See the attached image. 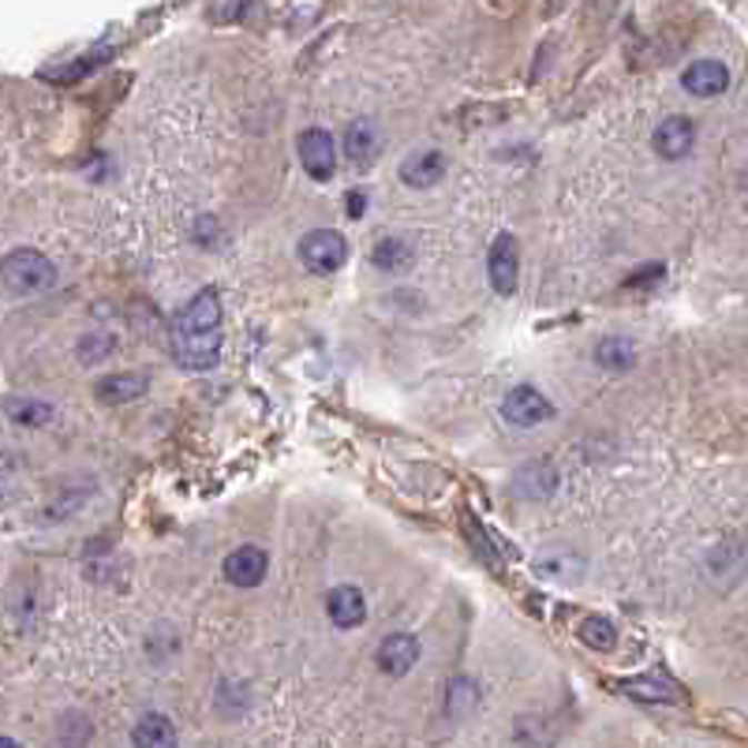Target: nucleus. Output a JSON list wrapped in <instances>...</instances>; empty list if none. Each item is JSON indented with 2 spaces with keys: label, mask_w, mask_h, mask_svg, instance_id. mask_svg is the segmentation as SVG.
Returning a JSON list of instances; mask_svg holds the SVG:
<instances>
[{
  "label": "nucleus",
  "mask_w": 748,
  "mask_h": 748,
  "mask_svg": "<svg viewBox=\"0 0 748 748\" xmlns=\"http://www.w3.org/2000/svg\"><path fill=\"white\" fill-rule=\"evenodd\" d=\"M172 352L191 371H207L218 363L221 352V300L213 289H202L191 296L172 322Z\"/></svg>",
  "instance_id": "1"
},
{
  "label": "nucleus",
  "mask_w": 748,
  "mask_h": 748,
  "mask_svg": "<svg viewBox=\"0 0 748 748\" xmlns=\"http://www.w3.org/2000/svg\"><path fill=\"white\" fill-rule=\"evenodd\" d=\"M4 289L12 296H38L57 285V266L34 248H16L4 255Z\"/></svg>",
  "instance_id": "2"
},
{
  "label": "nucleus",
  "mask_w": 748,
  "mask_h": 748,
  "mask_svg": "<svg viewBox=\"0 0 748 748\" xmlns=\"http://www.w3.org/2000/svg\"><path fill=\"white\" fill-rule=\"evenodd\" d=\"M300 259L311 273H337L348 262V243L333 229H311L300 240Z\"/></svg>",
  "instance_id": "3"
},
{
  "label": "nucleus",
  "mask_w": 748,
  "mask_h": 748,
  "mask_svg": "<svg viewBox=\"0 0 748 748\" xmlns=\"http://www.w3.org/2000/svg\"><path fill=\"white\" fill-rule=\"evenodd\" d=\"M296 153H300V166L311 180L326 183L337 172V147L330 139V131H322V128L300 131V139H296Z\"/></svg>",
  "instance_id": "4"
},
{
  "label": "nucleus",
  "mask_w": 748,
  "mask_h": 748,
  "mask_svg": "<svg viewBox=\"0 0 748 748\" xmlns=\"http://www.w3.org/2000/svg\"><path fill=\"white\" fill-rule=\"evenodd\" d=\"M517 273H520V248L509 232H501L495 243H490L487 255V278L490 289L498 296H513L517 292Z\"/></svg>",
  "instance_id": "5"
},
{
  "label": "nucleus",
  "mask_w": 748,
  "mask_h": 748,
  "mask_svg": "<svg viewBox=\"0 0 748 748\" xmlns=\"http://www.w3.org/2000/svg\"><path fill=\"white\" fill-rule=\"evenodd\" d=\"M501 416H506V423H513V427H536L555 416V405H550L536 386H517V389H509L506 401H501Z\"/></svg>",
  "instance_id": "6"
},
{
  "label": "nucleus",
  "mask_w": 748,
  "mask_h": 748,
  "mask_svg": "<svg viewBox=\"0 0 748 748\" xmlns=\"http://www.w3.org/2000/svg\"><path fill=\"white\" fill-rule=\"evenodd\" d=\"M266 566H270L266 550L236 547L232 555L225 558V580L236 584V588H259V584L266 580Z\"/></svg>",
  "instance_id": "7"
},
{
  "label": "nucleus",
  "mask_w": 748,
  "mask_h": 748,
  "mask_svg": "<svg viewBox=\"0 0 748 748\" xmlns=\"http://www.w3.org/2000/svg\"><path fill=\"white\" fill-rule=\"evenodd\" d=\"M419 659V640L408 637V632H393L378 644V670L389 674V678H405L408 670Z\"/></svg>",
  "instance_id": "8"
},
{
  "label": "nucleus",
  "mask_w": 748,
  "mask_h": 748,
  "mask_svg": "<svg viewBox=\"0 0 748 748\" xmlns=\"http://www.w3.org/2000/svg\"><path fill=\"white\" fill-rule=\"evenodd\" d=\"M696 128L689 117H666L659 128H655V153L666 161H678L692 150Z\"/></svg>",
  "instance_id": "9"
},
{
  "label": "nucleus",
  "mask_w": 748,
  "mask_h": 748,
  "mask_svg": "<svg viewBox=\"0 0 748 748\" xmlns=\"http://www.w3.org/2000/svg\"><path fill=\"white\" fill-rule=\"evenodd\" d=\"M326 610H330V621L337 629H356L367 618V599L352 584H337L330 596H326Z\"/></svg>",
  "instance_id": "10"
},
{
  "label": "nucleus",
  "mask_w": 748,
  "mask_h": 748,
  "mask_svg": "<svg viewBox=\"0 0 748 748\" xmlns=\"http://www.w3.org/2000/svg\"><path fill=\"white\" fill-rule=\"evenodd\" d=\"M681 87L689 90L692 98H715L730 87V71L719 60H696V64L685 68Z\"/></svg>",
  "instance_id": "11"
},
{
  "label": "nucleus",
  "mask_w": 748,
  "mask_h": 748,
  "mask_svg": "<svg viewBox=\"0 0 748 748\" xmlns=\"http://www.w3.org/2000/svg\"><path fill=\"white\" fill-rule=\"evenodd\" d=\"M442 177H446L442 150H416L401 161V180L408 188H435Z\"/></svg>",
  "instance_id": "12"
},
{
  "label": "nucleus",
  "mask_w": 748,
  "mask_h": 748,
  "mask_svg": "<svg viewBox=\"0 0 748 748\" xmlns=\"http://www.w3.org/2000/svg\"><path fill=\"white\" fill-rule=\"evenodd\" d=\"M131 745L136 748H177V726L169 722V715H142L131 730Z\"/></svg>",
  "instance_id": "13"
},
{
  "label": "nucleus",
  "mask_w": 748,
  "mask_h": 748,
  "mask_svg": "<svg viewBox=\"0 0 748 748\" xmlns=\"http://www.w3.org/2000/svg\"><path fill=\"white\" fill-rule=\"evenodd\" d=\"M147 393V375H136V371H124V375H109L98 382V397L106 405H124V401H136V397Z\"/></svg>",
  "instance_id": "14"
},
{
  "label": "nucleus",
  "mask_w": 748,
  "mask_h": 748,
  "mask_svg": "<svg viewBox=\"0 0 748 748\" xmlns=\"http://www.w3.org/2000/svg\"><path fill=\"white\" fill-rule=\"evenodd\" d=\"M412 259H416V251H412V243H408L405 236H386V240H378L375 251H371V262L378 266V270H386V273L408 270Z\"/></svg>",
  "instance_id": "15"
},
{
  "label": "nucleus",
  "mask_w": 748,
  "mask_h": 748,
  "mask_svg": "<svg viewBox=\"0 0 748 748\" xmlns=\"http://www.w3.org/2000/svg\"><path fill=\"white\" fill-rule=\"evenodd\" d=\"M345 153L352 166H367V161H375L378 153V128L371 120H356V124H348L345 131Z\"/></svg>",
  "instance_id": "16"
},
{
  "label": "nucleus",
  "mask_w": 748,
  "mask_h": 748,
  "mask_svg": "<svg viewBox=\"0 0 748 748\" xmlns=\"http://www.w3.org/2000/svg\"><path fill=\"white\" fill-rule=\"evenodd\" d=\"M629 696H637V700H662V704H681V689L674 685L670 678H655V674H648V678H632L621 685Z\"/></svg>",
  "instance_id": "17"
},
{
  "label": "nucleus",
  "mask_w": 748,
  "mask_h": 748,
  "mask_svg": "<svg viewBox=\"0 0 748 748\" xmlns=\"http://www.w3.org/2000/svg\"><path fill=\"white\" fill-rule=\"evenodd\" d=\"M596 360L610 367V371H625V367H632V360H637V345L625 341V337H607V341L596 345Z\"/></svg>",
  "instance_id": "18"
},
{
  "label": "nucleus",
  "mask_w": 748,
  "mask_h": 748,
  "mask_svg": "<svg viewBox=\"0 0 748 748\" xmlns=\"http://www.w3.org/2000/svg\"><path fill=\"white\" fill-rule=\"evenodd\" d=\"M8 416H12L19 427H46L57 412L53 405L46 401H8Z\"/></svg>",
  "instance_id": "19"
},
{
  "label": "nucleus",
  "mask_w": 748,
  "mask_h": 748,
  "mask_svg": "<svg viewBox=\"0 0 748 748\" xmlns=\"http://www.w3.org/2000/svg\"><path fill=\"white\" fill-rule=\"evenodd\" d=\"M580 640L588 644L591 651H614V644H618V632H614V625L607 618H588L580 625Z\"/></svg>",
  "instance_id": "20"
},
{
  "label": "nucleus",
  "mask_w": 748,
  "mask_h": 748,
  "mask_svg": "<svg viewBox=\"0 0 748 748\" xmlns=\"http://www.w3.org/2000/svg\"><path fill=\"white\" fill-rule=\"evenodd\" d=\"M90 741V722L83 715H64V722H60V745L64 748H83Z\"/></svg>",
  "instance_id": "21"
},
{
  "label": "nucleus",
  "mask_w": 748,
  "mask_h": 748,
  "mask_svg": "<svg viewBox=\"0 0 748 748\" xmlns=\"http://www.w3.org/2000/svg\"><path fill=\"white\" fill-rule=\"evenodd\" d=\"M109 352H112V337L109 333H87L83 341H79V360H83V363L106 360Z\"/></svg>",
  "instance_id": "22"
},
{
  "label": "nucleus",
  "mask_w": 748,
  "mask_h": 748,
  "mask_svg": "<svg viewBox=\"0 0 748 748\" xmlns=\"http://www.w3.org/2000/svg\"><path fill=\"white\" fill-rule=\"evenodd\" d=\"M367 210V191H348V218H363Z\"/></svg>",
  "instance_id": "23"
},
{
  "label": "nucleus",
  "mask_w": 748,
  "mask_h": 748,
  "mask_svg": "<svg viewBox=\"0 0 748 748\" xmlns=\"http://www.w3.org/2000/svg\"><path fill=\"white\" fill-rule=\"evenodd\" d=\"M240 12H243L240 4H229V8H213V16H218V19H236V16H240Z\"/></svg>",
  "instance_id": "24"
},
{
  "label": "nucleus",
  "mask_w": 748,
  "mask_h": 748,
  "mask_svg": "<svg viewBox=\"0 0 748 748\" xmlns=\"http://www.w3.org/2000/svg\"><path fill=\"white\" fill-rule=\"evenodd\" d=\"M0 748H19L16 737H0Z\"/></svg>",
  "instance_id": "25"
}]
</instances>
